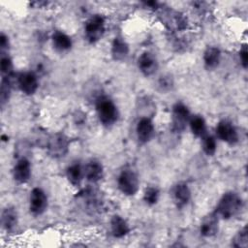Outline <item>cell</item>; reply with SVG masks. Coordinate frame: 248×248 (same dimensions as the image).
I'll return each mask as SVG.
<instances>
[{
    "label": "cell",
    "instance_id": "6da1fadb",
    "mask_svg": "<svg viewBox=\"0 0 248 248\" xmlns=\"http://www.w3.org/2000/svg\"><path fill=\"white\" fill-rule=\"evenodd\" d=\"M243 208V201L235 192H227L219 200L215 213L223 220H230L240 213Z\"/></svg>",
    "mask_w": 248,
    "mask_h": 248
},
{
    "label": "cell",
    "instance_id": "7a4b0ae2",
    "mask_svg": "<svg viewBox=\"0 0 248 248\" xmlns=\"http://www.w3.org/2000/svg\"><path fill=\"white\" fill-rule=\"evenodd\" d=\"M96 111L100 122L104 126L113 125L119 116L117 107L108 97L102 96L96 100Z\"/></svg>",
    "mask_w": 248,
    "mask_h": 248
},
{
    "label": "cell",
    "instance_id": "3957f363",
    "mask_svg": "<svg viewBox=\"0 0 248 248\" xmlns=\"http://www.w3.org/2000/svg\"><path fill=\"white\" fill-rule=\"evenodd\" d=\"M117 185L120 192L125 196L136 195L140 186L137 172L130 167L124 168L118 175Z\"/></svg>",
    "mask_w": 248,
    "mask_h": 248
},
{
    "label": "cell",
    "instance_id": "277c9868",
    "mask_svg": "<svg viewBox=\"0 0 248 248\" xmlns=\"http://www.w3.org/2000/svg\"><path fill=\"white\" fill-rule=\"evenodd\" d=\"M106 30L105 17L102 15H94L87 19L84 25V34L87 41L91 44L100 41Z\"/></svg>",
    "mask_w": 248,
    "mask_h": 248
},
{
    "label": "cell",
    "instance_id": "5b68a950",
    "mask_svg": "<svg viewBox=\"0 0 248 248\" xmlns=\"http://www.w3.org/2000/svg\"><path fill=\"white\" fill-rule=\"evenodd\" d=\"M46 148L51 157H64L69 150V139L61 133L53 134L46 140Z\"/></svg>",
    "mask_w": 248,
    "mask_h": 248
},
{
    "label": "cell",
    "instance_id": "8992f818",
    "mask_svg": "<svg viewBox=\"0 0 248 248\" xmlns=\"http://www.w3.org/2000/svg\"><path fill=\"white\" fill-rule=\"evenodd\" d=\"M191 114L186 105L177 102L172 107L171 111V128L175 133H180L185 130L189 123Z\"/></svg>",
    "mask_w": 248,
    "mask_h": 248
},
{
    "label": "cell",
    "instance_id": "52a82bcc",
    "mask_svg": "<svg viewBox=\"0 0 248 248\" xmlns=\"http://www.w3.org/2000/svg\"><path fill=\"white\" fill-rule=\"evenodd\" d=\"M47 207V197L45 191L39 187L34 188L29 197V210L34 216L42 215Z\"/></svg>",
    "mask_w": 248,
    "mask_h": 248
},
{
    "label": "cell",
    "instance_id": "ba28073f",
    "mask_svg": "<svg viewBox=\"0 0 248 248\" xmlns=\"http://www.w3.org/2000/svg\"><path fill=\"white\" fill-rule=\"evenodd\" d=\"M217 137L224 142L233 145L238 141V133L232 122L228 120H221L216 126Z\"/></svg>",
    "mask_w": 248,
    "mask_h": 248
},
{
    "label": "cell",
    "instance_id": "9c48e42d",
    "mask_svg": "<svg viewBox=\"0 0 248 248\" xmlns=\"http://www.w3.org/2000/svg\"><path fill=\"white\" fill-rule=\"evenodd\" d=\"M136 133L138 140L140 143L148 142L155 133V127L152 119L150 117H141L137 123Z\"/></svg>",
    "mask_w": 248,
    "mask_h": 248
},
{
    "label": "cell",
    "instance_id": "30bf717a",
    "mask_svg": "<svg viewBox=\"0 0 248 248\" xmlns=\"http://www.w3.org/2000/svg\"><path fill=\"white\" fill-rule=\"evenodd\" d=\"M137 63L140 73L146 77L152 76L158 69V60L156 56L149 51L142 52L139 56Z\"/></svg>",
    "mask_w": 248,
    "mask_h": 248
},
{
    "label": "cell",
    "instance_id": "8fae6325",
    "mask_svg": "<svg viewBox=\"0 0 248 248\" xmlns=\"http://www.w3.org/2000/svg\"><path fill=\"white\" fill-rule=\"evenodd\" d=\"M17 84L19 89L26 95H33L39 87L38 78L33 72L19 74L17 77Z\"/></svg>",
    "mask_w": 248,
    "mask_h": 248
},
{
    "label": "cell",
    "instance_id": "7c38bea8",
    "mask_svg": "<svg viewBox=\"0 0 248 248\" xmlns=\"http://www.w3.org/2000/svg\"><path fill=\"white\" fill-rule=\"evenodd\" d=\"M171 197L176 207L183 208L189 203L191 200V191L186 183L178 182L172 188Z\"/></svg>",
    "mask_w": 248,
    "mask_h": 248
},
{
    "label": "cell",
    "instance_id": "4fadbf2b",
    "mask_svg": "<svg viewBox=\"0 0 248 248\" xmlns=\"http://www.w3.org/2000/svg\"><path fill=\"white\" fill-rule=\"evenodd\" d=\"M13 177L20 184L29 181L31 177V164L28 159L22 157L17 160L13 169Z\"/></svg>",
    "mask_w": 248,
    "mask_h": 248
},
{
    "label": "cell",
    "instance_id": "5bb4252c",
    "mask_svg": "<svg viewBox=\"0 0 248 248\" xmlns=\"http://www.w3.org/2000/svg\"><path fill=\"white\" fill-rule=\"evenodd\" d=\"M219 217L213 211L207 214L202 220L200 225V233L203 237H212L218 232L219 229Z\"/></svg>",
    "mask_w": 248,
    "mask_h": 248
},
{
    "label": "cell",
    "instance_id": "9a60e30c",
    "mask_svg": "<svg viewBox=\"0 0 248 248\" xmlns=\"http://www.w3.org/2000/svg\"><path fill=\"white\" fill-rule=\"evenodd\" d=\"M84 177L90 182H98L104 176V167L97 160H90L83 167Z\"/></svg>",
    "mask_w": 248,
    "mask_h": 248
},
{
    "label": "cell",
    "instance_id": "2e32d148",
    "mask_svg": "<svg viewBox=\"0 0 248 248\" xmlns=\"http://www.w3.org/2000/svg\"><path fill=\"white\" fill-rule=\"evenodd\" d=\"M128 53H129V46L126 43V41L120 36L115 37L111 44L112 58L117 61H122L128 56Z\"/></svg>",
    "mask_w": 248,
    "mask_h": 248
},
{
    "label": "cell",
    "instance_id": "e0dca14e",
    "mask_svg": "<svg viewBox=\"0 0 248 248\" xmlns=\"http://www.w3.org/2000/svg\"><path fill=\"white\" fill-rule=\"evenodd\" d=\"M110 230L114 237L121 238L129 233L130 227L124 218L119 215H114L110 220Z\"/></svg>",
    "mask_w": 248,
    "mask_h": 248
},
{
    "label": "cell",
    "instance_id": "ac0fdd59",
    "mask_svg": "<svg viewBox=\"0 0 248 248\" xmlns=\"http://www.w3.org/2000/svg\"><path fill=\"white\" fill-rule=\"evenodd\" d=\"M51 41L54 48L60 52L68 51L73 46L71 37L62 31H55L52 34Z\"/></svg>",
    "mask_w": 248,
    "mask_h": 248
},
{
    "label": "cell",
    "instance_id": "d6986e66",
    "mask_svg": "<svg viewBox=\"0 0 248 248\" xmlns=\"http://www.w3.org/2000/svg\"><path fill=\"white\" fill-rule=\"evenodd\" d=\"M221 60V51L217 46H208L203 52V64L206 69L213 70L218 67Z\"/></svg>",
    "mask_w": 248,
    "mask_h": 248
},
{
    "label": "cell",
    "instance_id": "ffe728a7",
    "mask_svg": "<svg viewBox=\"0 0 248 248\" xmlns=\"http://www.w3.org/2000/svg\"><path fill=\"white\" fill-rule=\"evenodd\" d=\"M1 224L6 231H12L17 225V213L15 207H6L1 215Z\"/></svg>",
    "mask_w": 248,
    "mask_h": 248
},
{
    "label": "cell",
    "instance_id": "44dd1931",
    "mask_svg": "<svg viewBox=\"0 0 248 248\" xmlns=\"http://www.w3.org/2000/svg\"><path fill=\"white\" fill-rule=\"evenodd\" d=\"M66 176L73 186H79L82 181V178L84 177L83 168L79 164L74 163L67 168Z\"/></svg>",
    "mask_w": 248,
    "mask_h": 248
},
{
    "label": "cell",
    "instance_id": "7402d4cb",
    "mask_svg": "<svg viewBox=\"0 0 248 248\" xmlns=\"http://www.w3.org/2000/svg\"><path fill=\"white\" fill-rule=\"evenodd\" d=\"M193 135L202 138L206 133V122L202 115H191L188 123Z\"/></svg>",
    "mask_w": 248,
    "mask_h": 248
},
{
    "label": "cell",
    "instance_id": "603a6c76",
    "mask_svg": "<svg viewBox=\"0 0 248 248\" xmlns=\"http://www.w3.org/2000/svg\"><path fill=\"white\" fill-rule=\"evenodd\" d=\"M202 146L203 149V152L208 155V156H212L215 154L216 149H217V142H216V139L208 134H205L202 138Z\"/></svg>",
    "mask_w": 248,
    "mask_h": 248
},
{
    "label": "cell",
    "instance_id": "cb8c5ba5",
    "mask_svg": "<svg viewBox=\"0 0 248 248\" xmlns=\"http://www.w3.org/2000/svg\"><path fill=\"white\" fill-rule=\"evenodd\" d=\"M232 246L235 248H246L248 246V232L247 227L244 226L232 239Z\"/></svg>",
    "mask_w": 248,
    "mask_h": 248
},
{
    "label": "cell",
    "instance_id": "d4e9b609",
    "mask_svg": "<svg viewBox=\"0 0 248 248\" xmlns=\"http://www.w3.org/2000/svg\"><path fill=\"white\" fill-rule=\"evenodd\" d=\"M0 69H1V74H2V78H13L14 73H13V61L12 59L9 57L8 54H1V60H0Z\"/></svg>",
    "mask_w": 248,
    "mask_h": 248
},
{
    "label": "cell",
    "instance_id": "484cf974",
    "mask_svg": "<svg viewBox=\"0 0 248 248\" xmlns=\"http://www.w3.org/2000/svg\"><path fill=\"white\" fill-rule=\"evenodd\" d=\"M160 192L155 186H147L143 193V201L148 205H154L158 202Z\"/></svg>",
    "mask_w": 248,
    "mask_h": 248
},
{
    "label": "cell",
    "instance_id": "4316f807",
    "mask_svg": "<svg viewBox=\"0 0 248 248\" xmlns=\"http://www.w3.org/2000/svg\"><path fill=\"white\" fill-rule=\"evenodd\" d=\"M11 79L12 78H2L1 87H0V103L2 107L9 101V98L11 95Z\"/></svg>",
    "mask_w": 248,
    "mask_h": 248
},
{
    "label": "cell",
    "instance_id": "83f0119b",
    "mask_svg": "<svg viewBox=\"0 0 248 248\" xmlns=\"http://www.w3.org/2000/svg\"><path fill=\"white\" fill-rule=\"evenodd\" d=\"M158 87L161 91H169L173 87V79L170 75H163L158 79Z\"/></svg>",
    "mask_w": 248,
    "mask_h": 248
},
{
    "label": "cell",
    "instance_id": "f1b7e54d",
    "mask_svg": "<svg viewBox=\"0 0 248 248\" xmlns=\"http://www.w3.org/2000/svg\"><path fill=\"white\" fill-rule=\"evenodd\" d=\"M239 60L244 69L247 68L248 65V50L246 45H243L239 50Z\"/></svg>",
    "mask_w": 248,
    "mask_h": 248
},
{
    "label": "cell",
    "instance_id": "f546056e",
    "mask_svg": "<svg viewBox=\"0 0 248 248\" xmlns=\"http://www.w3.org/2000/svg\"><path fill=\"white\" fill-rule=\"evenodd\" d=\"M9 48V38L2 33L0 36V49H1V54H5V51L8 50Z\"/></svg>",
    "mask_w": 248,
    "mask_h": 248
}]
</instances>
